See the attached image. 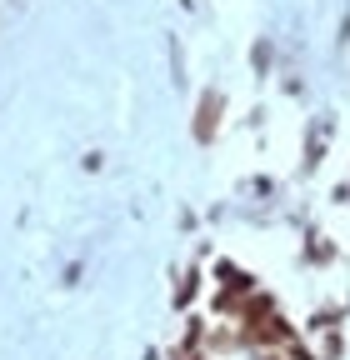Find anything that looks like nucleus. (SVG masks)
Here are the masks:
<instances>
[{"mask_svg":"<svg viewBox=\"0 0 350 360\" xmlns=\"http://www.w3.org/2000/svg\"><path fill=\"white\" fill-rule=\"evenodd\" d=\"M221 285H226V290H235L240 300H245V295H255V276H250V270H240V265H231V260H221Z\"/></svg>","mask_w":350,"mask_h":360,"instance_id":"20e7f679","label":"nucleus"},{"mask_svg":"<svg viewBox=\"0 0 350 360\" xmlns=\"http://www.w3.org/2000/svg\"><path fill=\"white\" fill-rule=\"evenodd\" d=\"M240 330V345H255V350H285L295 340V326L285 321V315H266V321H255V326H235Z\"/></svg>","mask_w":350,"mask_h":360,"instance_id":"f257e3e1","label":"nucleus"},{"mask_svg":"<svg viewBox=\"0 0 350 360\" xmlns=\"http://www.w3.org/2000/svg\"><path fill=\"white\" fill-rule=\"evenodd\" d=\"M195 285H200V270H190V276L181 281V290H175V305H190V295H195Z\"/></svg>","mask_w":350,"mask_h":360,"instance_id":"423d86ee","label":"nucleus"},{"mask_svg":"<svg viewBox=\"0 0 350 360\" xmlns=\"http://www.w3.org/2000/svg\"><path fill=\"white\" fill-rule=\"evenodd\" d=\"M266 315H276V295L255 290V295H245V300H240V315H235V326H255V321H266Z\"/></svg>","mask_w":350,"mask_h":360,"instance_id":"7ed1b4c3","label":"nucleus"},{"mask_svg":"<svg viewBox=\"0 0 350 360\" xmlns=\"http://www.w3.org/2000/svg\"><path fill=\"white\" fill-rule=\"evenodd\" d=\"M335 321H340V310H316V315H311V326H305V330H311V335H320V330H330Z\"/></svg>","mask_w":350,"mask_h":360,"instance_id":"39448f33","label":"nucleus"},{"mask_svg":"<svg viewBox=\"0 0 350 360\" xmlns=\"http://www.w3.org/2000/svg\"><path fill=\"white\" fill-rule=\"evenodd\" d=\"M221 110H226V96H221V90H205L200 105H195V125H190V135L200 146H210L215 135H221Z\"/></svg>","mask_w":350,"mask_h":360,"instance_id":"f03ea898","label":"nucleus"},{"mask_svg":"<svg viewBox=\"0 0 350 360\" xmlns=\"http://www.w3.org/2000/svg\"><path fill=\"white\" fill-rule=\"evenodd\" d=\"M285 350H290V360H320V355H311V350H305V345H300V340H290V345H285Z\"/></svg>","mask_w":350,"mask_h":360,"instance_id":"0eeeda50","label":"nucleus"},{"mask_svg":"<svg viewBox=\"0 0 350 360\" xmlns=\"http://www.w3.org/2000/svg\"><path fill=\"white\" fill-rule=\"evenodd\" d=\"M311 260H335V245H320V240H316V245H311Z\"/></svg>","mask_w":350,"mask_h":360,"instance_id":"6e6552de","label":"nucleus"}]
</instances>
